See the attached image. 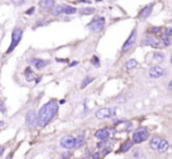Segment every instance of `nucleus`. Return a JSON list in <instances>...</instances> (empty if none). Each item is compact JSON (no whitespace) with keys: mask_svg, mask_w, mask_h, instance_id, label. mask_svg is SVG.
<instances>
[{"mask_svg":"<svg viewBox=\"0 0 172 159\" xmlns=\"http://www.w3.org/2000/svg\"><path fill=\"white\" fill-rule=\"evenodd\" d=\"M63 159H65V158H63Z\"/></svg>","mask_w":172,"mask_h":159,"instance_id":"40","label":"nucleus"},{"mask_svg":"<svg viewBox=\"0 0 172 159\" xmlns=\"http://www.w3.org/2000/svg\"><path fill=\"white\" fill-rule=\"evenodd\" d=\"M0 112H1V113H6V106H5L4 102H0Z\"/></svg>","mask_w":172,"mask_h":159,"instance_id":"27","label":"nucleus"},{"mask_svg":"<svg viewBox=\"0 0 172 159\" xmlns=\"http://www.w3.org/2000/svg\"><path fill=\"white\" fill-rule=\"evenodd\" d=\"M58 113V103L51 100L46 103L38 112V125L40 127L46 126Z\"/></svg>","mask_w":172,"mask_h":159,"instance_id":"1","label":"nucleus"},{"mask_svg":"<svg viewBox=\"0 0 172 159\" xmlns=\"http://www.w3.org/2000/svg\"><path fill=\"white\" fill-rule=\"evenodd\" d=\"M168 147H170V144H168V141L167 140H165V139H161V141H160V144H159V147H158V152H160V153H163V152H166L167 150H168Z\"/></svg>","mask_w":172,"mask_h":159,"instance_id":"16","label":"nucleus"},{"mask_svg":"<svg viewBox=\"0 0 172 159\" xmlns=\"http://www.w3.org/2000/svg\"><path fill=\"white\" fill-rule=\"evenodd\" d=\"M89 27L93 32H102L104 30V27H105V18L104 17H97V18H95L90 23Z\"/></svg>","mask_w":172,"mask_h":159,"instance_id":"3","label":"nucleus"},{"mask_svg":"<svg viewBox=\"0 0 172 159\" xmlns=\"http://www.w3.org/2000/svg\"><path fill=\"white\" fill-rule=\"evenodd\" d=\"M92 82H93V78H92V77H86V78L84 79V80H82V83H81V86H80V87H81V89H85L86 86H87L89 84H91Z\"/></svg>","mask_w":172,"mask_h":159,"instance_id":"22","label":"nucleus"},{"mask_svg":"<svg viewBox=\"0 0 172 159\" xmlns=\"http://www.w3.org/2000/svg\"><path fill=\"white\" fill-rule=\"evenodd\" d=\"M12 3L16 5V6H20L25 3V0H12Z\"/></svg>","mask_w":172,"mask_h":159,"instance_id":"28","label":"nucleus"},{"mask_svg":"<svg viewBox=\"0 0 172 159\" xmlns=\"http://www.w3.org/2000/svg\"><path fill=\"white\" fill-rule=\"evenodd\" d=\"M137 65H138L137 60H134V59H130V60L126 61V64H125V68H126V70H132V68H136Z\"/></svg>","mask_w":172,"mask_h":159,"instance_id":"17","label":"nucleus"},{"mask_svg":"<svg viewBox=\"0 0 172 159\" xmlns=\"http://www.w3.org/2000/svg\"><path fill=\"white\" fill-rule=\"evenodd\" d=\"M132 145H133V141H132V140H127V141H125V143L122 145L120 151H122V152H127V151L132 147Z\"/></svg>","mask_w":172,"mask_h":159,"instance_id":"18","label":"nucleus"},{"mask_svg":"<svg viewBox=\"0 0 172 159\" xmlns=\"http://www.w3.org/2000/svg\"><path fill=\"white\" fill-rule=\"evenodd\" d=\"M153 58H154V60H157L158 62H160V61H163L165 59V55L163 53H160V52H157V53H154Z\"/></svg>","mask_w":172,"mask_h":159,"instance_id":"24","label":"nucleus"},{"mask_svg":"<svg viewBox=\"0 0 172 159\" xmlns=\"http://www.w3.org/2000/svg\"><path fill=\"white\" fill-rule=\"evenodd\" d=\"M143 45L151 47H160V40L154 35H146L143 40Z\"/></svg>","mask_w":172,"mask_h":159,"instance_id":"9","label":"nucleus"},{"mask_svg":"<svg viewBox=\"0 0 172 159\" xmlns=\"http://www.w3.org/2000/svg\"><path fill=\"white\" fill-rule=\"evenodd\" d=\"M151 31H152L153 33H157V32H160V31H161V27H153Z\"/></svg>","mask_w":172,"mask_h":159,"instance_id":"30","label":"nucleus"},{"mask_svg":"<svg viewBox=\"0 0 172 159\" xmlns=\"http://www.w3.org/2000/svg\"><path fill=\"white\" fill-rule=\"evenodd\" d=\"M74 65H78V61H74V62H72L70 66H74Z\"/></svg>","mask_w":172,"mask_h":159,"instance_id":"37","label":"nucleus"},{"mask_svg":"<svg viewBox=\"0 0 172 159\" xmlns=\"http://www.w3.org/2000/svg\"><path fill=\"white\" fill-rule=\"evenodd\" d=\"M92 158H93V159H98V158H99V153H95Z\"/></svg>","mask_w":172,"mask_h":159,"instance_id":"35","label":"nucleus"},{"mask_svg":"<svg viewBox=\"0 0 172 159\" xmlns=\"http://www.w3.org/2000/svg\"><path fill=\"white\" fill-rule=\"evenodd\" d=\"M63 12L66 14H74L77 12V9L73 6H63Z\"/></svg>","mask_w":172,"mask_h":159,"instance_id":"19","label":"nucleus"},{"mask_svg":"<svg viewBox=\"0 0 172 159\" xmlns=\"http://www.w3.org/2000/svg\"><path fill=\"white\" fill-rule=\"evenodd\" d=\"M166 73V71L163 68V67H159V66H153L149 70V75L153 79H158V78H161L164 77Z\"/></svg>","mask_w":172,"mask_h":159,"instance_id":"8","label":"nucleus"},{"mask_svg":"<svg viewBox=\"0 0 172 159\" xmlns=\"http://www.w3.org/2000/svg\"><path fill=\"white\" fill-rule=\"evenodd\" d=\"M106 144H107V141H106V140H103L102 143H99V144H98V147H103V146H105Z\"/></svg>","mask_w":172,"mask_h":159,"instance_id":"32","label":"nucleus"},{"mask_svg":"<svg viewBox=\"0 0 172 159\" xmlns=\"http://www.w3.org/2000/svg\"><path fill=\"white\" fill-rule=\"evenodd\" d=\"M4 150H5V148H4L3 146H0V155H1V154L4 153Z\"/></svg>","mask_w":172,"mask_h":159,"instance_id":"36","label":"nucleus"},{"mask_svg":"<svg viewBox=\"0 0 172 159\" xmlns=\"http://www.w3.org/2000/svg\"><path fill=\"white\" fill-rule=\"evenodd\" d=\"M170 61H171V64H172V54H171V58H170Z\"/></svg>","mask_w":172,"mask_h":159,"instance_id":"38","label":"nucleus"},{"mask_svg":"<svg viewBox=\"0 0 172 159\" xmlns=\"http://www.w3.org/2000/svg\"><path fill=\"white\" fill-rule=\"evenodd\" d=\"M147 138H149V132L145 128H140V130H138L133 133L132 141L136 143V144H140V143L147 140Z\"/></svg>","mask_w":172,"mask_h":159,"instance_id":"4","label":"nucleus"},{"mask_svg":"<svg viewBox=\"0 0 172 159\" xmlns=\"http://www.w3.org/2000/svg\"><path fill=\"white\" fill-rule=\"evenodd\" d=\"M1 125H3V123H1V121H0V126H1Z\"/></svg>","mask_w":172,"mask_h":159,"instance_id":"39","label":"nucleus"},{"mask_svg":"<svg viewBox=\"0 0 172 159\" xmlns=\"http://www.w3.org/2000/svg\"><path fill=\"white\" fill-rule=\"evenodd\" d=\"M160 141H161V138H159V137H154V138H152V139L150 140V147H151L152 150L157 151L158 147H159Z\"/></svg>","mask_w":172,"mask_h":159,"instance_id":"15","label":"nucleus"},{"mask_svg":"<svg viewBox=\"0 0 172 159\" xmlns=\"http://www.w3.org/2000/svg\"><path fill=\"white\" fill-rule=\"evenodd\" d=\"M109 136H110V132H109V130H105V128L98 130V131L96 132V134H95L96 138L102 139V140H106V139L109 138Z\"/></svg>","mask_w":172,"mask_h":159,"instance_id":"14","label":"nucleus"},{"mask_svg":"<svg viewBox=\"0 0 172 159\" xmlns=\"http://www.w3.org/2000/svg\"><path fill=\"white\" fill-rule=\"evenodd\" d=\"M152 10H153V4H149L147 6H145V7L140 11L138 18H139V19H146V18H149L150 14L152 13Z\"/></svg>","mask_w":172,"mask_h":159,"instance_id":"12","label":"nucleus"},{"mask_svg":"<svg viewBox=\"0 0 172 159\" xmlns=\"http://www.w3.org/2000/svg\"><path fill=\"white\" fill-rule=\"evenodd\" d=\"M133 155H134L136 158H139V150H136L134 153H133Z\"/></svg>","mask_w":172,"mask_h":159,"instance_id":"33","label":"nucleus"},{"mask_svg":"<svg viewBox=\"0 0 172 159\" xmlns=\"http://www.w3.org/2000/svg\"><path fill=\"white\" fill-rule=\"evenodd\" d=\"M60 145L64 148H72V147H74V138L72 136H70V134L64 136L60 139Z\"/></svg>","mask_w":172,"mask_h":159,"instance_id":"10","label":"nucleus"},{"mask_svg":"<svg viewBox=\"0 0 172 159\" xmlns=\"http://www.w3.org/2000/svg\"><path fill=\"white\" fill-rule=\"evenodd\" d=\"M25 121H26V125L28 127H34L38 125V113L34 111V110H31L27 112L26 114V118H25Z\"/></svg>","mask_w":172,"mask_h":159,"instance_id":"6","label":"nucleus"},{"mask_svg":"<svg viewBox=\"0 0 172 159\" xmlns=\"http://www.w3.org/2000/svg\"><path fill=\"white\" fill-rule=\"evenodd\" d=\"M31 64H32L37 70H43V68H45V67L50 64V61H48V60H44V59L34 58V59L31 60Z\"/></svg>","mask_w":172,"mask_h":159,"instance_id":"11","label":"nucleus"},{"mask_svg":"<svg viewBox=\"0 0 172 159\" xmlns=\"http://www.w3.org/2000/svg\"><path fill=\"white\" fill-rule=\"evenodd\" d=\"M39 7L43 11H48L54 7V0H40L39 1Z\"/></svg>","mask_w":172,"mask_h":159,"instance_id":"13","label":"nucleus"},{"mask_svg":"<svg viewBox=\"0 0 172 159\" xmlns=\"http://www.w3.org/2000/svg\"><path fill=\"white\" fill-rule=\"evenodd\" d=\"M165 34H167L168 37H172V27H167L165 31Z\"/></svg>","mask_w":172,"mask_h":159,"instance_id":"29","label":"nucleus"},{"mask_svg":"<svg viewBox=\"0 0 172 159\" xmlns=\"http://www.w3.org/2000/svg\"><path fill=\"white\" fill-rule=\"evenodd\" d=\"M91 62H92V64H93V66H96V67H99V66H100L99 58H98L97 55H93V57H92V59H91Z\"/></svg>","mask_w":172,"mask_h":159,"instance_id":"26","label":"nucleus"},{"mask_svg":"<svg viewBox=\"0 0 172 159\" xmlns=\"http://www.w3.org/2000/svg\"><path fill=\"white\" fill-rule=\"evenodd\" d=\"M116 114L114 112V109H111V107H103L100 110H98L96 112V117L98 119H105V118H111Z\"/></svg>","mask_w":172,"mask_h":159,"instance_id":"7","label":"nucleus"},{"mask_svg":"<svg viewBox=\"0 0 172 159\" xmlns=\"http://www.w3.org/2000/svg\"><path fill=\"white\" fill-rule=\"evenodd\" d=\"M136 41H137V30L134 28V30L131 32V34H130V37L127 38V40L124 43V45H123V51H124V52L130 51V50L134 46Z\"/></svg>","mask_w":172,"mask_h":159,"instance_id":"5","label":"nucleus"},{"mask_svg":"<svg viewBox=\"0 0 172 159\" xmlns=\"http://www.w3.org/2000/svg\"><path fill=\"white\" fill-rule=\"evenodd\" d=\"M60 13H63V6H54L53 9H52V14L53 16H59Z\"/></svg>","mask_w":172,"mask_h":159,"instance_id":"23","label":"nucleus"},{"mask_svg":"<svg viewBox=\"0 0 172 159\" xmlns=\"http://www.w3.org/2000/svg\"><path fill=\"white\" fill-rule=\"evenodd\" d=\"M167 89H168L170 91H172V80H170V83H168V85H167Z\"/></svg>","mask_w":172,"mask_h":159,"instance_id":"34","label":"nucleus"},{"mask_svg":"<svg viewBox=\"0 0 172 159\" xmlns=\"http://www.w3.org/2000/svg\"><path fill=\"white\" fill-rule=\"evenodd\" d=\"M21 37H23V30H21L20 27H16V28L13 30V32H12L11 45H10V47L7 48L6 53H11V52L18 46V44H19L20 40H21Z\"/></svg>","mask_w":172,"mask_h":159,"instance_id":"2","label":"nucleus"},{"mask_svg":"<svg viewBox=\"0 0 172 159\" xmlns=\"http://www.w3.org/2000/svg\"><path fill=\"white\" fill-rule=\"evenodd\" d=\"M34 13V7H31V10L26 11V14H33Z\"/></svg>","mask_w":172,"mask_h":159,"instance_id":"31","label":"nucleus"},{"mask_svg":"<svg viewBox=\"0 0 172 159\" xmlns=\"http://www.w3.org/2000/svg\"><path fill=\"white\" fill-rule=\"evenodd\" d=\"M161 41H163L164 46H170V45L172 44V39H171V37H168L167 34H163V35H161Z\"/></svg>","mask_w":172,"mask_h":159,"instance_id":"21","label":"nucleus"},{"mask_svg":"<svg viewBox=\"0 0 172 159\" xmlns=\"http://www.w3.org/2000/svg\"><path fill=\"white\" fill-rule=\"evenodd\" d=\"M85 143V137L84 136H78L77 138H74V147H79Z\"/></svg>","mask_w":172,"mask_h":159,"instance_id":"20","label":"nucleus"},{"mask_svg":"<svg viewBox=\"0 0 172 159\" xmlns=\"http://www.w3.org/2000/svg\"><path fill=\"white\" fill-rule=\"evenodd\" d=\"M95 12V9H92V7H89V9H81L80 10V13L84 16V14H86V16H87V14H92Z\"/></svg>","mask_w":172,"mask_h":159,"instance_id":"25","label":"nucleus"}]
</instances>
